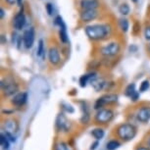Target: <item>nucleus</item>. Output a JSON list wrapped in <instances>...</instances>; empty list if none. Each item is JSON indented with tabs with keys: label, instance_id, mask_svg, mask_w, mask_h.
<instances>
[{
	"label": "nucleus",
	"instance_id": "f257e3e1",
	"mask_svg": "<svg viewBox=\"0 0 150 150\" xmlns=\"http://www.w3.org/2000/svg\"><path fill=\"white\" fill-rule=\"evenodd\" d=\"M110 27L107 24H92L84 28V33L91 40H102L110 33Z\"/></svg>",
	"mask_w": 150,
	"mask_h": 150
},
{
	"label": "nucleus",
	"instance_id": "f03ea898",
	"mask_svg": "<svg viewBox=\"0 0 150 150\" xmlns=\"http://www.w3.org/2000/svg\"><path fill=\"white\" fill-rule=\"evenodd\" d=\"M116 131H117L118 137L124 141L134 139L137 135V129L132 124H122L118 127Z\"/></svg>",
	"mask_w": 150,
	"mask_h": 150
},
{
	"label": "nucleus",
	"instance_id": "7ed1b4c3",
	"mask_svg": "<svg viewBox=\"0 0 150 150\" xmlns=\"http://www.w3.org/2000/svg\"><path fill=\"white\" fill-rule=\"evenodd\" d=\"M121 50V45L117 41H111L108 44L100 48V54L105 57H114L119 54Z\"/></svg>",
	"mask_w": 150,
	"mask_h": 150
},
{
	"label": "nucleus",
	"instance_id": "20e7f679",
	"mask_svg": "<svg viewBox=\"0 0 150 150\" xmlns=\"http://www.w3.org/2000/svg\"><path fill=\"white\" fill-rule=\"evenodd\" d=\"M113 118H114V112L108 108H102L98 110L94 116V120L96 123L101 125L108 124L109 122L112 121Z\"/></svg>",
	"mask_w": 150,
	"mask_h": 150
},
{
	"label": "nucleus",
	"instance_id": "39448f33",
	"mask_svg": "<svg viewBox=\"0 0 150 150\" xmlns=\"http://www.w3.org/2000/svg\"><path fill=\"white\" fill-rule=\"evenodd\" d=\"M1 88L5 96H11L17 93V91L19 90V86L13 80L6 79L5 81H1Z\"/></svg>",
	"mask_w": 150,
	"mask_h": 150
},
{
	"label": "nucleus",
	"instance_id": "423d86ee",
	"mask_svg": "<svg viewBox=\"0 0 150 150\" xmlns=\"http://www.w3.org/2000/svg\"><path fill=\"white\" fill-rule=\"evenodd\" d=\"M117 100H118V95L112 94V93L105 94L96 100V102L94 104V109H96L98 111V110L102 109V107H104L105 105H110V104L117 102Z\"/></svg>",
	"mask_w": 150,
	"mask_h": 150
},
{
	"label": "nucleus",
	"instance_id": "0eeeda50",
	"mask_svg": "<svg viewBox=\"0 0 150 150\" xmlns=\"http://www.w3.org/2000/svg\"><path fill=\"white\" fill-rule=\"evenodd\" d=\"M35 30L33 27L28 28L27 30H25L24 33H23V40H24V46L27 49H30L33 46L35 43Z\"/></svg>",
	"mask_w": 150,
	"mask_h": 150
},
{
	"label": "nucleus",
	"instance_id": "6e6552de",
	"mask_svg": "<svg viewBox=\"0 0 150 150\" xmlns=\"http://www.w3.org/2000/svg\"><path fill=\"white\" fill-rule=\"evenodd\" d=\"M26 23H27L26 15H25V13H24V10L22 9L20 12H18L15 16H14L13 21H12L13 29L16 30H24L25 26H26Z\"/></svg>",
	"mask_w": 150,
	"mask_h": 150
},
{
	"label": "nucleus",
	"instance_id": "1a4fd4ad",
	"mask_svg": "<svg viewBox=\"0 0 150 150\" xmlns=\"http://www.w3.org/2000/svg\"><path fill=\"white\" fill-rule=\"evenodd\" d=\"M99 15L98 10H81L80 20L83 23H90L97 19Z\"/></svg>",
	"mask_w": 150,
	"mask_h": 150
},
{
	"label": "nucleus",
	"instance_id": "9d476101",
	"mask_svg": "<svg viewBox=\"0 0 150 150\" xmlns=\"http://www.w3.org/2000/svg\"><path fill=\"white\" fill-rule=\"evenodd\" d=\"M48 60L49 63L53 66H57L61 62V56L58 48L55 46H51L48 50Z\"/></svg>",
	"mask_w": 150,
	"mask_h": 150
},
{
	"label": "nucleus",
	"instance_id": "9b49d317",
	"mask_svg": "<svg viewBox=\"0 0 150 150\" xmlns=\"http://www.w3.org/2000/svg\"><path fill=\"white\" fill-rule=\"evenodd\" d=\"M101 6L100 0H81V10H98Z\"/></svg>",
	"mask_w": 150,
	"mask_h": 150
},
{
	"label": "nucleus",
	"instance_id": "f8f14e48",
	"mask_svg": "<svg viewBox=\"0 0 150 150\" xmlns=\"http://www.w3.org/2000/svg\"><path fill=\"white\" fill-rule=\"evenodd\" d=\"M137 119L141 123H147L150 120V107L143 106L139 108L135 113Z\"/></svg>",
	"mask_w": 150,
	"mask_h": 150
},
{
	"label": "nucleus",
	"instance_id": "ddd939ff",
	"mask_svg": "<svg viewBox=\"0 0 150 150\" xmlns=\"http://www.w3.org/2000/svg\"><path fill=\"white\" fill-rule=\"evenodd\" d=\"M28 100V93L27 92H19L14 96L11 100V103L16 107H21L25 105Z\"/></svg>",
	"mask_w": 150,
	"mask_h": 150
},
{
	"label": "nucleus",
	"instance_id": "4468645a",
	"mask_svg": "<svg viewBox=\"0 0 150 150\" xmlns=\"http://www.w3.org/2000/svg\"><path fill=\"white\" fill-rule=\"evenodd\" d=\"M56 125H57V128L60 131L68 132L70 129V122L67 120V118L65 117L64 114H59L56 120Z\"/></svg>",
	"mask_w": 150,
	"mask_h": 150
},
{
	"label": "nucleus",
	"instance_id": "2eb2a0df",
	"mask_svg": "<svg viewBox=\"0 0 150 150\" xmlns=\"http://www.w3.org/2000/svg\"><path fill=\"white\" fill-rule=\"evenodd\" d=\"M3 127H4L5 132H9V134H16V132H18V129H19L18 123H17L16 120H13V119L5 121Z\"/></svg>",
	"mask_w": 150,
	"mask_h": 150
},
{
	"label": "nucleus",
	"instance_id": "dca6fc26",
	"mask_svg": "<svg viewBox=\"0 0 150 150\" xmlns=\"http://www.w3.org/2000/svg\"><path fill=\"white\" fill-rule=\"evenodd\" d=\"M125 94H126V96H128V97L132 98L134 101H137L138 97H139V93L135 90L134 83L129 84V86L126 87V89H125Z\"/></svg>",
	"mask_w": 150,
	"mask_h": 150
},
{
	"label": "nucleus",
	"instance_id": "f3484780",
	"mask_svg": "<svg viewBox=\"0 0 150 150\" xmlns=\"http://www.w3.org/2000/svg\"><path fill=\"white\" fill-rule=\"evenodd\" d=\"M96 74L95 73H89V74H86V75H83L81 76V79H80V86L81 87H86L87 86L88 83H93L95 80H96Z\"/></svg>",
	"mask_w": 150,
	"mask_h": 150
},
{
	"label": "nucleus",
	"instance_id": "a211bd4d",
	"mask_svg": "<svg viewBox=\"0 0 150 150\" xmlns=\"http://www.w3.org/2000/svg\"><path fill=\"white\" fill-rule=\"evenodd\" d=\"M119 27H120L121 30L124 33H128V30L129 29V20L126 19V18H120L119 19Z\"/></svg>",
	"mask_w": 150,
	"mask_h": 150
},
{
	"label": "nucleus",
	"instance_id": "6ab92c4d",
	"mask_svg": "<svg viewBox=\"0 0 150 150\" xmlns=\"http://www.w3.org/2000/svg\"><path fill=\"white\" fill-rule=\"evenodd\" d=\"M53 24H54V26L58 27L59 30H67L66 24H65L63 18H62L60 15H56L55 16L54 21H53Z\"/></svg>",
	"mask_w": 150,
	"mask_h": 150
},
{
	"label": "nucleus",
	"instance_id": "aec40b11",
	"mask_svg": "<svg viewBox=\"0 0 150 150\" xmlns=\"http://www.w3.org/2000/svg\"><path fill=\"white\" fill-rule=\"evenodd\" d=\"M119 13L121 14L122 16H128L129 13H131V7L128 3H121L119 5Z\"/></svg>",
	"mask_w": 150,
	"mask_h": 150
},
{
	"label": "nucleus",
	"instance_id": "412c9836",
	"mask_svg": "<svg viewBox=\"0 0 150 150\" xmlns=\"http://www.w3.org/2000/svg\"><path fill=\"white\" fill-rule=\"evenodd\" d=\"M0 145H1V148L3 150H9L10 148V140L8 139L4 134H1V135H0Z\"/></svg>",
	"mask_w": 150,
	"mask_h": 150
},
{
	"label": "nucleus",
	"instance_id": "4be33fe9",
	"mask_svg": "<svg viewBox=\"0 0 150 150\" xmlns=\"http://www.w3.org/2000/svg\"><path fill=\"white\" fill-rule=\"evenodd\" d=\"M38 56L41 57L42 59L45 58V47H44V41L43 39H39L38 40Z\"/></svg>",
	"mask_w": 150,
	"mask_h": 150
},
{
	"label": "nucleus",
	"instance_id": "5701e85b",
	"mask_svg": "<svg viewBox=\"0 0 150 150\" xmlns=\"http://www.w3.org/2000/svg\"><path fill=\"white\" fill-rule=\"evenodd\" d=\"M91 134H92V137H94L96 140H100L101 138H103L104 134H105V132H104L103 129L97 128V129H93V131L91 132Z\"/></svg>",
	"mask_w": 150,
	"mask_h": 150
},
{
	"label": "nucleus",
	"instance_id": "b1692460",
	"mask_svg": "<svg viewBox=\"0 0 150 150\" xmlns=\"http://www.w3.org/2000/svg\"><path fill=\"white\" fill-rule=\"evenodd\" d=\"M120 145H121V143L119 142L118 140L113 139V140H110V141L107 142L106 148H107V150H116V149H118L119 147H120Z\"/></svg>",
	"mask_w": 150,
	"mask_h": 150
},
{
	"label": "nucleus",
	"instance_id": "393cba45",
	"mask_svg": "<svg viewBox=\"0 0 150 150\" xmlns=\"http://www.w3.org/2000/svg\"><path fill=\"white\" fill-rule=\"evenodd\" d=\"M45 10H46V12L49 16H54L56 14V8L54 6V4L50 3V2L45 4Z\"/></svg>",
	"mask_w": 150,
	"mask_h": 150
},
{
	"label": "nucleus",
	"instance_id": "a878e982",
	"mask_svg": "<svg viewBox=\"0 0 150 150\" xmlns=\"http://www.w3.org/2000/svg\"><path fill=\"white\" fill-rule=\"evenodd\" d=\"M59 38L63 43L69 42V36H68L67 30H59Z\"/></svg>",
	"mask_w": 150,
	"mask_h": 150
},
{
	"label": "nucleus",
	"instance_id": "bb28decb",
	"mask_svg": "<svg viewBox=\"0 0 150 150\" xmlns=\"http://www.w3.org/2000/svg\"><path fill=\"white\" fill-rule=\"evenodd\" d=\"M149 87H150L149 81L148 80H145V81H143L142 83H141L140 87H139V91L140 92H145V91H147V90L149 89Z\"/></svg>",
	"mask_w": 150,
	"mask_h": 150
},
{
	"label": "nucleus",
	"instance_id": "cd10ccee",
	"mask_svg": "<svg viewBox=\"0 0 150 150\" xmlns=\"http://www.w3.org/2000/svg\"><path fill=\"white\" fill-rule=\"evenodd\" d=\"M55 150H70V148H69V146H68L67 143H65V142H59V143L56 144Z\"/></svg>",
	"mask_w": 150,
	"mask_h": 150
},
{
	"label": "nucleus",
	"instance_id": "c85d7f7f",
	"mask_svg": "<svg viewBox=\"0 0 150 150\" xmlns=\"http://www.w3.org/2000/svg\"><path fill=\"white\" fill-rule=\"evenodd\" d=\"M143 33H144V38H145L146 40H150V25L144 28Z\"/></svg>",
	"mask_w": 150,
	"mask_h": 150
},
{
	"label": "nucleus",
	"instance_id": "c756f323",
	"mask_svg": "<svg viewBox=\"0 0 150 150\" xmlns=\"http://www.w3.org/2000/svg\"><path fill=\"white\" fill-rule=\"evenodd\" d=\"M5 135L7 137V138L9 139L11 142H16V137L14 134H9V132H5Z\"/></svg>",
	"mask_w": 150,
	"mask_h": 150
},
{
	"label": "nucleus",
	"instance_id": "7c9ffc66",
	"mask_svg": "<svg viewBox=\"0 0 150 150\" xmlns=\"http://www.w3.org/2000/svg\"><path fill=\"white\" fill-rule=\"evenodd\" d=\"M98 145H99V142H98V140H96L95 142H93L91 145H90V150H95L98 147Z\"/></svg>",
	"mask_w": 150,
	"mask_h": 150
},
{
	"label": "nucleus",
	"instance_id": "2f4dec72",
	"mask_svg": "<svg viewBox=\"0 0 150 150\" xmlns=\"http://www.w3.org/2000/svg\"><path fill=\"white\" fill-rule=\"evenodd\" d=\"M129 51L131 52H137V45H134V44H132L131 46H129Z\"/></svg>",
	"mask_w": 150,
	"mask_h": 150
},
{
	"label": "nucleus",
	"instance_id": "473e14b6",
	"mask_svg": "<svg viewBox=\"0 0 150 150\" xmlns=\"http://www.w3.org/2000/svg\"><path fill=\"white\" fill-rule=\"evenodd\" d=\"M5 2L8 5H10V6H13V5L17 4V0H5Z\"/></svg>",
	"mask_w": 150,
	"mask_h": 150
},
{
	"label": "nucleus",
	"instance_id": "72a5a7b5",
	"mask_svg": "<svg viewBox=\"0 0 150 150\" xmlns=\"http://www.w3.org/2000/svg\"><path fill=\"white\" fill-rule=\"evenodd\" d=\"M0 18H1V20H3L5 18V10L2 7L0 8Z\"/></svg>",
	"mask_w": 150,
	"mask_h": 150
},
{
	"label": "nucleus",
	"instance_id": "f704fd0d",
	"mask_svg": "<svg viewBox=\"0 0 150 150\" xmlns=\"http://www.w3.org/2000/svg\"><path fill=\"white\" fill-rule=\"evenodd\" d=\"M17 5H18L20 8H22L23 7V0H17Z\"/></svg>",
	"mask_w": 150,
	"mask_h": 150
},
{
	"label": "nucleus",
	"instance_id": "c9c22d12",
	"mask_svg": "<svg viewBox=\"0 0 150 150\" xmlns=\"http://www.w3.org/2000/svg\"><path fill=\"white\" fill-rule=\"evenodd\" d=\"M137 150H150L148 147H144V146H140V147H137Z\"/></svg>",
	"mask_w": 150,
	"mask_h": 150
},
{
	"label": "nucleus",
	"instance_id": "e433bc0d",
	"mask_svg": "<svg viewBox=\"0 0 150 150\" xmlns=\"http://www.w3.org/2000/svg\"><path fill=\"white\" fill-rule=\"evenodd\" d=\"M147 147L150 149V137H148V139H147Z\"/></svg>",
	"mask_w": 150,
	"mask_h": 150
},
{
	"label": "nucleus",
	"instance_id": "4c0bfd02",
	"mask_svg": "<svg viewBox=\"0 0 150 150\" xmlns=\"http://www.w3.org/2000/svg\"><path fill=\"white\" fill-rule=\"evenodd\" d=\"M138 1H139V0H132V3H134V4H137Z\"/></svg>",
	"mask_w": 150,
	"mask_h": 150
},
{
	"label": "nucleus",
	"instance_id": "58836bf2",
	"mask_svg": "<svg viewBox=\"0 0 150 150\" xmlns=\"http://www.w3.org/2000/svg\"><path fill=\"white\" fill-rule=\"evenodd\" d=\"M148 51H149V53H150V43L148 44Z\"/></svg>",
	"mask_w": 150,
	"mask_h": 150
}]
</instances>
